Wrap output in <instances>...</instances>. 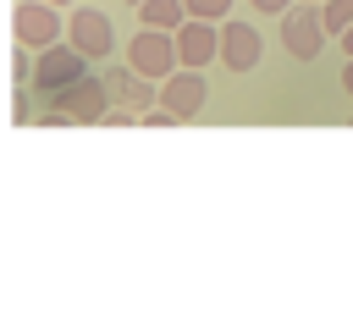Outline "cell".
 Wrapping results in <instances>:
<instances>
[{
    "label": "cell",
    "instance_id": "obj_1",
    "mask_svg": "<svg viewBox=\"0 0 353 309\" xmlns=\"http://www.w3.org/2000/svg\"><path fill=\"white\" fill-rule=\"evenodd\" d=\"M44 105L66 110V121H72V127H99V116H105L116 99H110V83H105V72H83V77H77V83H66L61 94H50Z\"/></svg>",
    "mask_w": 353,
    "mask_h": 309
},
{
    "label": "cell",
    "instance_id": "obj_2",
    "mask_svg": "<svg viewBox=\"0 0 353 309\" xmlns=\"http://www.w3.org/2000/svg\"><path fill=\"white\" fill-rule=\"evenodd\" d=\"M325 39H331V28H325L320 6H314V0H292L287 17H281V44H287V55H292V61H314V55L325 50Z\"/></svg>",
    "mask_w": 353,
    "mask_h": 309
},
{
    "label": "cell",
    "instance_id": "obj_3",
    "mask_svg": "<svg viewBox=\"0 0 353 309\" xmlns=\"http://www.w3.org/2000/svg\"><path fill=\"white\" fill-rule=\"evenodd\" d=\"M88 72V55L72 44V39H61V44H50V50H39V66H33V94H39V105L50 99V94H61L66 83H77Z\"/></svg>",
    "mask_w": 353,
    "mask_h": 309
},
{
    "label": "cell",
    "instance_id": "obj_4",
    "mask_svg": "<svg viewBox=\"0 0 353 309\" xmlns=\"http://www.w3.org/2000/svg\"><path fill=\"white\" fill-rule=\"evenodd\" d=\"M11 33H17V44H28V50H50V44L66 39V17H61V6H50V0H22V6L11 11Z\"/></svg>",
    "mask_w": 353,
    "mask_h": 309
},
{
    "label": "cell",
    "instance_id": "obj_5",
    "mask_svg": "<svg viewBox=\"0 0 353 309\" xmlns=\"http://www.w3.org/2000/svg\"><path fill=\"white\" fill-rule=\"evenodd\" d=\"M127 61H132L143 77L165 83V77L182 66V55H176V33H165V28H138L132 44H127Z\"/></svg>",
    "mask_w": 353,
    "mask_h": 309
},
{
    "label": "cell",
    "instance_id": "obj_6",
    "mask_svg": "<svg viewBox=\"0 0 353 309\" xmlns=\"http://www.w3.org/2000/svg\"><path fill=\"white\" fill-rule=\"evenodd\" d=\"M259 61H265V39H259V28L243 22V17L221 22V66H226V72H254Z\"/></svg>",
    "mask_w": 353,
    "mask_h": 309
},
{
    "label": "cell",
    "instance_id": "obj_7",
    "mask_svg": "<svg viewBox=\"0 0 353 309\" xmlns=\"http://www.w3.org/2000/svg\"><path fill=\"white\" fill-rule=\"evenodd\" d=\"M66 39L88 55V61H105L110 50H116V33H110V17L105 11H94V6H77L72 17H66Z\"/></svg>",
    "mask_w": 353,
    "mask_h": 309
},
{
    "label": "cell",
    "instance_id": "obj_8",
    "mask_svg": "<svg viewBox=\"0 0 353 309\" xmlns=\"http://www.w3.org/2000/svg\"><path fill=\"white\" fill-rule=\"evenodd\" d=\"M105 83H110V99H116V105H132V110H149V105H160V83H154V77H143L132 61H116V66H105Z\"/></svg>",
    "mask_w": 353,
    "mask_h": 309
},
{
    "label": "cell",
    "instance_id": "obj_9",
    "mask_svg": "<svg viewBox=\"0 0 353 309\" xmlns=\"http://www.w3.org/2000/svg\"><path fill=\"white\" fill-rule=\"evenodd\" d=\"M210 99V83H204V66H176L165 83H160V105H171L182 121L199 116V105Z\"/></svg>",
    "mask_w": 353,
    "mask_h": 309
},
{
    "label": "cell",
    "instance_id": "obj_10",
    "mask_svg": "<svg viewBox=\"0 0 353 309\" xmlns=\"http://www.w3.org/2000/svg\"><path fill=\"white\" fill-rule=\"evenodd\" d=\"M176 55H182V66H210V61H221V28L204 22V17H188V22L176 28Z\"/></svg>",
    "mask_w": 353,
    "mask_h": 309
},
{
    "label": "cell",
    "instance_id": "obj_11",
    "mask_svg": "<svg viewBox=\"0 0 353 309\" xmlns=\"http://www.w3.org/2000/svg\"><path fill=\"white\" fill-rule=\"evenodd\" d=\"M138 22H143V28L176 33V28L188 22V0H143V6H138Z\"/></svg>",
    "mask_w": 353,
    "mask_h": 309
},
{
    "label": "cell",
    "instance_id": "obj_12",
    "mask_svg": "<svg viewBox=\"0 0 353 309\" xmlns=\"http://www.w3.org/2000/svg\"><path fill=\"white\" fill-rule=\"evenodd\" d=\"M320 17H325V28H331V33H347V28H353V0H325V6H320Z\"/></svg>",
    "mask_w": 353,
    "mask_h": 309
},
{
    "label": "cell",
    "instance_id": "obj_13",
    "mask_svg": "<svg viewBox=\"0 0 353 309\" xmlns=\"http://www.w3.org/2000/svg\"><path fill=\"white\" fill-rule=\"evenodd\" d=\"M226 11H232V0H188V17H204V22H215Z\"/></svg>",
    "mask_w": 353,
    "mask_h": 309
},
{
    "label": "cell",
    "instance_id": "obj_14",
    "mask_svg": "<svg viewBox=\"0 0 353 309\" xmlns=\"http://www.w3.org/2000/svg\"><path fill=\"white\" fill-rule=\"evenodd\" d=\"M138 116H143V110H121V105H110V110L99 116V127H132Z\"/></svg>",
    "mask_w": 353,
    "mask_h": 309
},
{
    "label": "cell",
    "instance_id": "obj_15",
    "mask_svg": "<svg viewBox=\"0 0 353 309\" xmlns=\"http://www.w3.org/2000/svg\"><path fill=\"white\" fill-rule=\"evenodd\" d=\"M287 6L292 0H254V11H265V17H287Z\"/></svg>",
    "mask_w": 353,
    "mask_h": 309
},
{
    "label": "cell",
    "instance_id": "obj_16",
    "mask_svg": "<svg viewBox=\"0 0 353 309\" xmlns=\"http://www.w3.org/2000/svg\"><path fill=\"white\" fill-rule=\"evenodd\" d=\"M342 55H347V61H353V28H347V33H342Z\"/></svg>",
    "mask_w": 353,
    "mask_h": 309
},
{
    "label": "cell",
    "instance_id": "obj_17",
    "mask_svg": "<svg viewBox=\"0 0 353 309\" xmlns=\"http://www.w3.org/2000/svg\"><path fill=\"white\" fill-rule=\"evenodd\" d=\"M342 88H347V94H353V61H347V66H342Z\"/></svg>",
    "mask_w": 353,
    "mask_h": 309
},
{
    "label": "cell",
    "instance_id": "obj_18",
    "mask_svg": "<svg viewBox=\"0 0 353 309\" xmlns=\"http://www.w3.org/2000/svg\"><path fill=\"white\" fill-rule=\"evenodd\" d=\"M50 6H72V0H50Z\"/></svg>",
    "mask_w": 353,
    "mask_h": 309
},
{
    "label": "cell",
    "instance_id": "obj_19",
    "mask_svg": "<svg viewBox=\"0 0 353 309\" xmlns=\"http://www.w3.org/2000/svg\"><path fill=\"white\" fill-rule=\"evenodd\" d=\"M314 6H325V0H314Z\"/></svg>",
    "mask_w": 353,
    "mask_h": 309
}]
</instances>
